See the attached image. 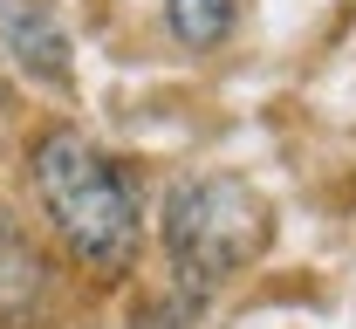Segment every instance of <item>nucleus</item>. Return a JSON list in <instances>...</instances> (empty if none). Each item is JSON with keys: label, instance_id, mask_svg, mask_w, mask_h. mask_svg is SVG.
<instances>
[{"label": "nucleus", "instance_id": "obj_1", "mask_svg": "<svg viewBox=\"0 0 356 329\" xmlns=\"http://www.w3.org/2000/svg\"><path fill=\"white\" fill-rule=\"evenodd\" d=\"M28 165H35V199H42L48 227L62 234V247L96 275H124L144 234L131 172L110 151H96L83 131H48Z\"/></svg>", "mask_w": 356, "mask_h": 329}, {"label": "nucleus", "instance_id": "obj_2", "mask_svg": "<svg viewBox=\"0 0 356 329\" xmlns=\"http://www.w3.org/2000/svg\"><path fill=\"white\" fill-rule=\"evenodd\" d=\"M261 247H267V199L247 179L213 172V179L172 186V199H165V254H172L178 282L192 295L240 275Z\"/></svg>", "mask_w": 356, "mask_h": 329}, {"label": "nucleus", "instance_id": "obj_3", "mask_svg": "<svg viewBox=\"0 0 356 329\" xmlns=\"http://www.w3.org/2000/svg\"><path fill=\"white\" fill-rule=\"evenodd\" d=\"M42 254H35V240L21 234V220L0 206V329H21L35 316V302H42Z\"/></svg>", "mask_w": 356, "mask_h": 329}, {"label": "nucleus", "instance_id": "obj_4", "mask_svg": "<svg viewBox=\"0 0 356 329\" xmlns=\"http://www.w3.org/2000/svg\"><path fill=\"white\" fill-rule=\"evenodd\" d=\"M7 42L21 55V69H35L48 83H69V42H62V28L48 21V7L14 0V7H7Z\"/></svg>", "mask_w": 356, "mask_h": 329}, {"label": "nucleus", "instance_id": "obj_5", "mask_svg": "<svg viewBox=\"0 0 356 329\" xmlns=\"http://www.w3.org/2000/svg\"><path fill=\"white\" fill-rule=\"evenodd\" d=\"M165 21L185 48H220L240 21V0H165Z\"/></svg>", "mask_w": 356, "mask_h": 329}]
</instances>
